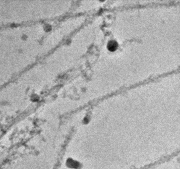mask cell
<instances>
[{
    "label": "cell",
    "instance_id": "cell-1",
    "mask_svg": "<svg viewBox=\"0 0 180 169\" xmlns=\"http://www.w3.org/2000/svg\"><path fill=\"white\" fill-rule=\"evenodd\" d=\"M66 165L68 167L73 169H77L80 167V164L78 162L73 160V159H68L66 161Z\"/></svg>",
    "mask_w": 180,
    "mask_h": 169
},
{
    "label": "cell",
    "instance_id": "cell-2",
    "mask_svg": "<svg viewBox=\"0 0 180 169\" xmlns=\"http://www.w3.org/2000/svg\"><path fill=\"white\" fill-rule=\"evenodd\" d=\"M117 43L115 41H111L108 44V48L111 50H113L117 47Z\"/></svg>",
    "mask_w": 180,
    "mask_h": 169
}]
</instances>
